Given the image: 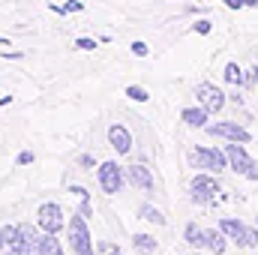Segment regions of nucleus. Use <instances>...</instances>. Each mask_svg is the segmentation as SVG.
I'll use <instances>...</instances> for the list:
<instances>
[{"instance_id":"obj_16","label":"nucleus","mask_w":258,"mask_h":255,"mask_svg":"<svg viewBox=\"0 0 258 255\" xmlns=\"http://www.w3.org/2000/svg\"><path fill=\"white\" fill-rule=\"evenodd\" d=\"M183 237H186V243H189V246H204V228H201V225H195V222L186 225Z\"/></svg>"},{"instance_id":"obj_12","label":"nucleus","mask_w":258,"mask_h":255,"mask_svg":"<svg viewBox=\"0 0 258 255\" xmlns=\"http://www.w3.org/2000/svg\"><path fill=\"white\" fill-rule=\"evenodd\" d=\"M3 237H6V249H9V252L24 255L27 243H24V234H21L18 225H3Z\"/></svg>"},{"instance_id":"obj_5","label":"nucleus","mask_w":258,"mask_h":255,"mask_svg":"<svg viewBox=\"0 0 258 255\" xmlns=\"http://www.w3.org/2000/svg\"><path fill=\"white\" fill-rule=\"evenodd\" d=\"M189 159H192V165L210 171V174H219V171L228 168V156H225V150H219V147H195Z\"/></svg>"},{"instance_id":"obj_33","label":"nucleus","mask_w":258,"mask_h":255,"mask_svg":"<svg viewBox=\"0 0 258 255\" xmlns=\"http://www.w3.org/2000/svg\"><path fill=\"white\" fill-rule=\"evenodd\" d=\"M255 228H258V219H255Z\"/></svg>"},{"instance_id":"obj_6","label":"nucleus","mask_w":258,"mask_h":255,"mask_svg":"<svg viewBox=\"0 0 258 255\" xmlns=\"http://www.w3.org/2000/svg\"><path fill=\"white\" fill-rule=\"evenodd\" d=\"M195 99H198V105H201L207 114H219V111L225 108V93H222L216 84H210V81H201V84L195 87Z\"/></svg>"},{"instance_id":"obj_32","label":"nucleus","mask_w":258,"mask_h":255,"mask_svg":"<svg viewBox=\"0 0 258 255\" xmlns=\"http://www.w3.org/2000/svg\"><path fill=\"white\" fill-rule=\"evenodd\" d=\"M3 255H18V252H9V249H6V252H3Z\"/></svg>"},{"instance_id":"obj_22","label":"nucleus","mask_w":258,"mask_h":255,"mask_svg":"<svg viewBox=\"0 0 258 255\" xmlns=\"http://www.w3.org/2000/svg\"><path fill=\"white\" fill-rule=\"evenodd\" d=\"M225 6L240 9V6H258V0H225Z\"/></svg>"},{"instance_id":"obj_24","label":"nucleus","mask_w":258,"mask_h":255,"mask_svg":"<svg viewBox=\"0 0 258 255\" xmlns=\"http://www.w3.org/2000/svg\"><path fill=\"white\" fill-rule=\"evenodd\" d=\"M132 54H135V57H144V54H147V45H144V42H132Z\"/></svg>"},{"instance_id":"obj_21","label":"nucleus","mask_w":258,"mask_h":255,"mask_svg":"<svg viewBox=\"0 0 258 255\" xmlns=\"http://www.w3.org/2000/svg\"><path fill=\"white\" fill-rule=\"evenodd\" d=\"M96 255H123V252H120V246H117V243H108V240H102V243L96 246Z\"/></svg>"},{"instance_id":"obj_19","label":"nucleus","mask_w":258,"mask_h":255,"mask_svg":"<svg viewBox=\"0 0 258 255\" xmlns=\"http://www.w3.org/2000/svg\"><path fill=\"white\" fill-rule=\"evenodd\" d=\"M126 96L132 99V102H147V99H150V96H147V90H144L141 84H129V87H126Z\"/></svg>"},{"instance_id":"obj_29","label":"nucleus","mask_w":258,"mask_h":255,"mask_svg":"<svg viewBox=\"0 0 258 255\" xmlns=\"http://www.w3.org/2000/svg\"><path fill=\"white\" fill-rule=\"evenodd\" d=\"M81 165H84V168H90V165H93V156H90V153H84V156H81Z\"/></svg>"},{"instance_id":"obj_26","label":"nucleus","mask_w":258,"mask_h":255,"mask_svg":"<svg viewBox=\"0 0 258 255\" xmlns=\"http://www.w3.org/2000/svg\"><path fill=\"white\" fill-rule=\"evenodd\" d=\"M30 162H33V153H30V150L18 153V165H30Z\"/></svg>"},{"instance_id":"obj_15","label":"nucleus","mask_w":258,"mask_h":255,"mask_svg":"<svg viewBox=\"0 0 258 255\" xmlns=\"http://www.w3.org/2000/svg\"><path fill=\"white\" fill-rule=\"evenodd\" d=\"M132 249H138V252H156L153 234H135V237H132Z\"/></svg>"},{"instance_id":"obj_23","label":"nucleus","mask_w":258,"mask_h":255,"mask_svg":"<svg viewBox=\"0 0 258 255\" xmlns=\"http://www.w3.org/2000/svg\"><path fill=\"white\" fill-rule=\"evenodd\" d=\"M75 45H78L81 51H93V48H96V39H87V36H84V39H78Z\"/></svg>"},{"instance_id":"obj_7","label":"nucleus","mask_w":258,"mask_h":255,"mask_svg":"<svg viewBox=\"0 0 258 255\" xmlns=\"http://www.w3.org/2000/svg\"><path fill=\"white\" fill-rule=\"evenodd\" d=\"M36 225L45 231V234H57L63 228V207L54 204V201H45L39 210H36Z\"/></svg>"},{"instance_id":"obj_27","label":"nucleus","mask_w":258,"mask_h":255,"mask_svg":"<svg viewBox=\"0 0 258 255\" xmlns=\"http://www.w3.org/2000/svg\"><path fill=\"white\" fill-rule=\"evenodd\" d=\"M243 81H246V84H258V69H249V72L243 75Z\"/></svg>"},{"instance_id":"obj_13","label":"nucleus","mask_w":258,"mask_h":255,"mask_svg":"<svg viewBox=\"0 0 258 255\" xmlns=\"http://www.w3.org/2000/svg\"><path fill=\"white\" fill-rule=\"evenodd\" d=\"M228 246V237L219 228H204V249H210L213 255H222Z\"/></svg>"},{"instance_id":"obj_20","label":"nucleus","mask_w":258,"mask_h":255,"mask_svg":"<svg viewBox=\"0 0 258 255\" xmlns=\"http://www.w3.org/2000/svg\"><path fill=\"white\" fill-rule=\"evenodd\" d=\"M225 81H228V84H240V81H243V72H240L237 63H225Z\"/></svg>"},{"instance_id":"obj_9","label":"nucleus","mask_w":258,"mask_h":255,"mask_svg":"<svg viewBox=\"0 0 258 255\" xmlns=\"http://www.w3.org/2000/svg\"><path fill=\"white\" fill-rule=\"evenodd\" d=\"M210 129V135H216V138H225V141H237V144H246L249 141V129L237 126V123H231V120H225V123H213Z\"/></svg>"},{"instance_id":"obj_14","label":"nucleus","mask_w":258,"mask_h":255,"mask_svg":"<svg viewBox=\"0 0 258 255\" xmlns=\"http://www.w3.org/2000/svg\"><path fill=\"white\" fill-rule=\"evenodd\" d=\"M183 123L186 126H195V129H201V126H207V111L198 105V108H183Z\"/></svg>"},{"instance_id":"obj_4","label":"nucleus","mask_w":258,"mask_h":255,"mask_svg":"<svg viewBox=\"0 0 258 255\" xmlns=\"http://www.w3.org/2000/svg\"><path fill=\"white\" fill-rule=\"evenodd\" d=\"M219 231H222L228 240H234L240 249H255L258 246V228L243 225L240 219H222V222H219Z\"/></svg>"},{"instance_id":"obj_30","label":"nucleus","mask_w":258,"mask_h":255,"mask_svg":"<svg viewBox=\"0 0 258 255\" xmlns=\"http://www.w3.org/2000/svg\"><path fill=\"white\" fill-rule=\"evenodd\" d=\"M6 246V237H3V228H0V249Z\"/></svg>"},{"instance_id":"obj_8","label":"nucleus","mask_w":258,"mask_h":255,"mask_svg":"<svg viewBox=\"0 0 258 255\" xmlns=\"http://www.w3.org/2000/svg\"><path fill=\"white\" fill-rule=\"evenodd\" d=\"M96 177H99V186H102L105 195H114V192H120V186H123L126 171H123L117 162H102V165L96 168Z\"/></svg>"},{"instance_id":"obj_25","label":"nucleus","mask_w":258,"mask_h":255,"mask_svg":"<svg viewBox=\"0 0 258 255\" xmlns=\"http://www.w3.org/2000/svg\"><path fill=\"white\" fill-rule=\"evenodd\" d=\"M192 30L195 33H210V21H195Z\"/></svg>"},{"instance_id":"obj_11","label":"nucleus","mask_w":258,"mask_h":255,"mask_svg":"<svg viewBox=\"0 0 258 255\" xmlns=\"http://www.w3.org/2000/svg\"><path fill=\"white\" fill-rule=\"evenodd\" d=\"M108 141H111V147H114L117 153H129V150H132V135H129V129L120 126V123L108 126Z\"/></svg>"},{"instance_id":"obj_1","label":"nucleus","mask_w":258,"mask_h":255,"mask_svg":"<svg viewBox=\"0 0 258 255\" xmlns=\"http://www.w3.org/2000/svg\"><path fill=\"white\" fill-rule=\"evenodd\" d=\"M189 198L201 207H213V204H219L225 198V192L210 174H195L192 183H189Z\"/></svg>"},{"instance_id":"obj_17","label":"nucleus","mask_w":258,"mask_h":255,"mask_svg":"<svg viewBox=\"0 0 258 255\" xmlns=\"http://www.w3.org/2000/svg\"><path fill=\"white\" fill-rule=\"evenodd\" d=\"M138 213H141V219H147V222H153V225H165V216H162L156 207H150V204H141Z\"/></svg>"},{"instance_id":"obj_2","label":"nucleus","mask_w":258,"mask_h":255,"mask_svg":"<svg viewBox=\"0 0 258 255\" xmlns=\"http://www.w3.org/2000/svg\"><path fill=\"white\" fill-rule=\"evenodd\" d=\"M66 240H69V249L75 255H96L93 243H90L87 216H81V213H75V216L69 219V234H66Z\"/></svg>"},{"instance_id":"obj_10","label":"nucleus","mask_w":258,"mask_h":255,"mask_svg":"<svg viewBox=\"0 0 258 255\" xmlns=\"http://www.w3.org/2000/svg\"><path fill=\"white\" fill-rule=\"evenodd\" d=\"M123 171H126V180L132 183V186H138V189H144V192L153 189V174H150L147 165H129V168H123Z\"/></svg>"},{"instance_id":"obj_18","label":"nucleus","mask_w":258,"mask_h":255,"mask_svg":"<svg viewBox=\"0 0 258 255\" xmlns=\"http://www.w3.org/2000/svg\"><path fill=\"white\" fill-rule=\"evenodd\" d=\"M42 249H45V255H63V246H60L57 234H45L42 237Z\"/></svg>"},{"instance_id":"obj_28","label":"nucleus","mask_w":258,"mask_h":255,"mask_svg":"<svg viewBox=\"0 0 258 255\" xmlns=\"http://www.w3.org/2000/svg\"><path fill=\"white\" fill-rule=\"evenodd\" d=\"M81 9V0H72V3H66V12H78Z\"/></svg>"},{"instance_id":"obj_31","label":"nucleus","mask_w":258,"mask_h":255,"mask_svg":"<svg viewBox=\"0 0 258 255\" xmlns=\"http://www.w3.org/2000/svg\"><path fill=\"white\" fill-rule=\"evenodd\" d=\"M0 45H9V39H6V36H0Z\"/></svg>"},{"instance_id":"obj_3","label":"nucleus","mask_w":258,"mask_h":255,"mask_svg":"<svg viewBox=\"0 0 258 255\" xmlns=\"http://www.w3.org/2000/svg\"><path fill=\"white\" fill-rule=\"evenodd\" d=\"M225 156H228V168H231V171H237L240 177L258 180V162L246 153V147H243V144H237V141L225 144Z\"/></svg>"}]
</instances>
